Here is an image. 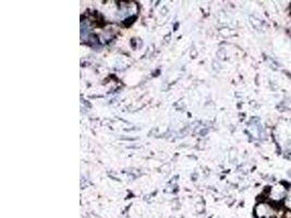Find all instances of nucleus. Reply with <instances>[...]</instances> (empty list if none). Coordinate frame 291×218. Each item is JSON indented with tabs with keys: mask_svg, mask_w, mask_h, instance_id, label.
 Instances as JSON below:
<instances>
[{
	"mask_svg": "<svg viewBox=\"0 0 291 218\" xmlns=\"http://www.w3.org/2000/svg\"><path fill=\"white\" fill-rule=\"evenodd\" d=\"M280 205L269 202L267 200H262L256 203L254 207L255 218H279Z\"/></svg>",
	"mask_w": 291,
	"mask_h": 218,
	"instance_id": "obj_1",
	"label": "nucleus"
},
{
	"mask_svg": "<svg viewBox=\"0 0 291 218\" xmlns=\"http://www.w3.org/2000/svg\"><path fill=\"white\" fill-rule=\"evenodd\" d=\"M288 191L289 187H286L281 183H277L275 186L267 187L264 199L277 205H281L282 202H285L287 195H288Z\"/></svg>",
	"mask_w": 291,
	"mask_h": 218,
	"instance_id": "obj_2",
	"label": "nucleus"
},
{
	"mask_svg": "<svg viewBox=\"0 0 291 218\" xmlns=\"http://www.w3.org/2000/svg\"><path fill=\"white\" fill-rule=\"evenodd\" d=\"M281 105L285 107V109H291V100H289V99L284 100Z\"/></svg>",
	"mask_w": 291,
	"mask_h": 218,
	"instance_id": "obj_3",
	"label": "nucleus"
}]
</instances>
